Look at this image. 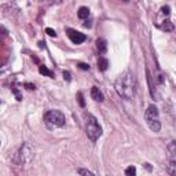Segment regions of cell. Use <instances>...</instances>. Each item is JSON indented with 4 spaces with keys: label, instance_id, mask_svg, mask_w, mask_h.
Listing matches in <instances>:
<instances>
[{
    "label": "cell",
    "instance_id": "cell-1",
    "mask_svg": "<svg viewBox=\"0 0 176 176\" xmlns=\"http://www.w3.org/2000/svg\"><path fill=\"white\" fill-rule=\"evenodd\" d=\"M114 88L117 94L120 95L121 98L124 99H132L136 94V88H138V84H136V78L132 73H124L123 76L116 80L114 83Z\"/></svg>",
    "mask_w": 176,
    "mask_h": 176
},
{
    "label": "cell",
    "instance_id": "cell-2",
    "mask_svg": "<svg viewBox=\"0 0 176 176\" xmlns=\"http://www.w3.org/2000/svg\"><path fill=\"white\" fill-rule=\"evenodd\" d=\"M85 134H87L88 139H91L92 142H96L102 136L101 125L98 124L96 118L91 114H88L87 118H85Z\"/></svg>",
    "mask_w": 176,
    "mask_h": 176
},
{
    "label": "cell",
    "instance_id": "cell-3",
    "mask_svg": "<svg viewBox=\"0 0 176 176\" xmlns=\"http://www.w3.org/2000/svg\"><path fill=\"white\" fill-rule=\"evenodd\" d=\"M144 118H146V123L149 125L153 132H160L161 129V123H160V114H158V109L154 106V105H150L147 108L146 113H144Z\"/></svg>",
    "mask_w": 176,
    "mask_h": 176
},
{
    "label": "cell",
    "instance_id": "cell-4",
    "mask_svg": "<svg viewBox=\"0 0 176 176\" xmlns=\"http://www.w3.org/2000/svg\"><path fill=\"white\" fill-rule=\"evenodd\" d=\"M44 121L47 123L48 127L61 128L65 125L66 118H65V114L61 110H50V111H47L46 116H44Z\"/></svg>",
    "mask_w": 176,
    "mask_h": 176
},
{
    "label": "cell",
    "instance_id": "cell-5",
    "mask_svg": "<svg viewBox=\"0 0 176 176\" xmlns=\"http://www.w3.org/2000/svg\"><path fill=\"white\" fill-rule=\"evenodd\" d=\"M66 32H68V36L73 44H81V43H84L87 40V36L84 33H80L74 29H66Z\"/></svg>",
    "mask_w": 176,
    "mask_h": 176
},
{
    "label": "cell",
    "instance_id": "cell-6",
    "mask_svg": "<svg viewBox=\"0 0 176 176\" xmlns=\"http://www.w3.org/2000/svg\"><path fill=\"white\" fill-rule=\"evenodd\" d=\"M18 157H20V164H26L30 161V150H29V146L28 144H23L21 147L20 153H18Z\"/></svg>",
    "mask_w": 176,
    "mask_h": 176
},
{
    "label": "cell",
    "instance_id": "cell-7",
    "mask_svg": "<svg viewBox=\"0 0 176 176\" xmlns=\"http://www.w3.org/2000/svg\"><path fill=\"white\" fill-rule=\"evenodd\" d=\"M91 98L94 99V101H96V102H102L105 99V96H103L102 91L99 90L98 87H92L91 88Z\"/></svg>",
    "mask_w": 176,
    "mask_h": 176
},
{
    "label": "cell",
    "instance_id": "cell-8",
    "mask_svg": "<svg viewBox=\"0 0 176 176\" xmlns=\"http://www.w3.org/2000/svg\"><path fill=\"white\" fill-rule=\"evenodd\" d=\"M96 47H98V51L101 54H105V52L108 51V43L105 39H98L96 40Z\"/></svg>",
    "mask_w": 176,
    "mask_h": 176
},
{
    "label": "cell",
    "instance_id": "cell-9",
    "mask_svg": "<svg viewBox=\"0 0 176 176\" xmlns=\"http://www.w3.org/2000/svg\"><path fill=\"white\" fill-rule=\"evenodd\" d=\"M108 68H109V61L106 58H103V56H101L98 59V69L105 72V70H108Z\"/></svg>",
    "mask_w": 176,
    "mask_h": 176
},
{
    "label": "cell",
    "instance_id": "cell-10",
    "mask_svg": "<svg viewBox=\"0 0 176 176\" xmlns=\"http://www.w3.org/2000/svg\"><path fill=\"white\" fill-rule=\"evenodd\" d=\"M77 15H78L80 20H85V18H88V17H90V10H88V7H80Z\"/></svg>",
    "mask_w": 176,
    "mask_h": 176
},
{
    "label": "cell",
    "instance_id": "cell-11",
    "mask_svg": "<svg viewBox=\"0 0 176 176\" xmlns=\"http://www.w3.org/2000/svg\"><path fill=\"white\" fill-rule=\"evenodd\" d=\"M160 28H161L162 30H165V32H171V30H173V23L171 22L169 20H165V21L162 22V25L160 26Z\"/></svg>",
    "mask_w": 176,
    "mask_h": 176
},
{
    "label": "cell",
    "instance_id": "cell-12",
    "mask_svg": "<svg viewBox=\"0 0 176 176\" xmlns=\"http://www.w3.org/2000/svg\"><path fill=\"white\" fill-rule=\"evenodd\" d=\"M146 74H147V83H149V87H150V94H151V96L154 98V88H153V78H151V74H150V70L147 69L146 70Z\"/></svg>",
    "mask_w": 176,
    "mask_h": 176
},
{
    "label": "cell",
    "instance_id": "cell-13",
    "mask_svg": "<svg viewBox=\"0 0 176 176\" xmlns=\"http://www.w3.org/2000/svg\"><path fill=\"white\" fill-rule=\"evenodd\" d=\"M39 72H40V74L48 76V77H52V76H54V74H52V72H51V70H50L48 68H47V66H43V65L39 68Z\"/></svg>",
    "mask_w": 176,
    "mask_h": 176
},
{
    "label": "cell",
    "instance_id": "cell-14",
    "mask_svg": "<svg viewBox=\"0 0 176 176\" xmlns=\"http://www.w3.org/2000/svg\"><path fill=\"white\" fill-rule=\"evenodd\" d=\"M168 173L171 176H176V161H172L168 165Z\"/></svg>",
    "mask_w": 176,
    "mask_h": 176
},
{
    "label": "cell",
    "instance_id": "cell-15",
    "mask_svg": "<svg viewBox=\"0 0 176 176\" xmlns=\"http://www.w3.org/2000/svg\"><path fill=\"white\" fill-rule=\"evenodd\" d=\"M125 176H136V168L135 166H128L125 169Z\"/></svg>",
    "mask_w": 176,
    "mask_h": 176
},
{
    "label": "cell",
    "instance_id": "cell-16",
    "mask_svg": "<svg viewBox=\"0 0 176 176\" xmlns=\"http://www.w3.org/2000/svg\"><path fill=\"white\" fill-rule=\"evenodd\" d=\"M78 173H80L81 176H95L94 173L91 172V171H88V169H83V168H81V169H78Z\"/></svg>",
    "mask_w": 176,
    "mask_h": 176
},
{
    "label": "cell",
    "instance_id": "cell-17",
    "mask_svg": "<svg viewBox=\"0 0 176 176\" xmlns=\"http://www.w3.org/2000/svg\"><path fill=\"white\" fill-rule=\"evenodd\" d=\"M77 99H78L80 106H81V108H85V101H84V96H83L81 92H78V94H77Z\"/></svg>",
    "mask_w": 176,
    "mask_h": 176
},
{
    "label": "cell",
    "instance_id": "cell-18",
    "mask_svg": "<svg viewBox=\"0 0 176 176\" xmlns=\"http://www.w3.org/2000/svg\"><path fill=\"white\" fill-rule=\"evenodd\" d=\"M46 33L48 35V36H51V37H56V32L54 29H51V28H47L46 29Z\"/></svg>",
    "mask_w": 176,
    "mask_h": 176
},
{
    "label": "cell",
    "instance_id": "cell-19",
    "mask_svg": "<svg viewBox=\"0 0 176 176\" xmlns=\"http://www.w3.org/2000/svg\"><path fill=\"white\" fill-rule=\"evenodd\" d=\"M161 11H162V14H165V15H169V14H171L169 6H164L162 8H161Z\"/></svg>",
    "mask_w": 176,
    "mask_h": 176
},
{
    "label": "cell",
    "instance_id": "cell-20",
    "mask_svg": "<svg viewBox=\"0 0 176 176\" xmlns=\"http://www.w3.org/2000/svg\"><path fill=\"white\" fill-rule=\"evenodd\" d=\"M77 66H78L80 69H83V70H90V65H88V63H83V62H80Z\"/></svg>",
    "mask_w": 176,
    "mask_h": 176
},
{
    "label": "cell",
    "instance_id": "cell-21",
    "mask_svg": "<svg viewBox=\"0 0 176 176\" xmlns=\"http://www.w3.org/2000/svg\"><path fill=\"white\" fill-rule=\"evenodd\" d=\"M13 92H14V94H15V96H17V99H18V101H22V95H21L20 92H18V90H17L15 87L13 88Z\"/></svg>",
    "mask_w": 176,
    "mask_h": 176
},
{
    "label": "cell",
    "instance_id": "cell-22",
    "mask_svg": "<svg viewBox=\"0 0 176 176\" xmlns=\"http://www.w3.org/2000/svg\"><path fill=\"white\" fill-rule=\"evenodd\" d=\"M63 78H65L66 81H70V80H72V76H70V73L69 72H66L65 70V72H63Z\"/></svg>",
    "mask_w": 176,
    "mask_h": 176
},
{
    "label": "cell",
    "instance_id": "cell-23",
    "mask_svg": "<svg viewBox=\"0 0 176 176\" xmlns=\"http://www.w3.org/2000/svg\"><path fill=\"white\" fill-rule=\"evenodd\" d=\"M25 87L28 88V90H35V85L30 84V83H25Z\"/></svg>",
    "mask_w": 176,
    "mask_h": 176
},
{
    "label": "cell",
    "instance_id": "cell-24",
    "mask_svg": "<svg viewBox=\"0 0 176 176\" xmlns=\"http://www.w3.org/2000/svg\"><path fill=\"white\" fill-rule=\"evenodd\" d=\"M171 149H175V150H176V142H173V143L171 144Z\"/></svg>",
    "mask_w": 176,
    "mask_h": 176
}]
</instances>
